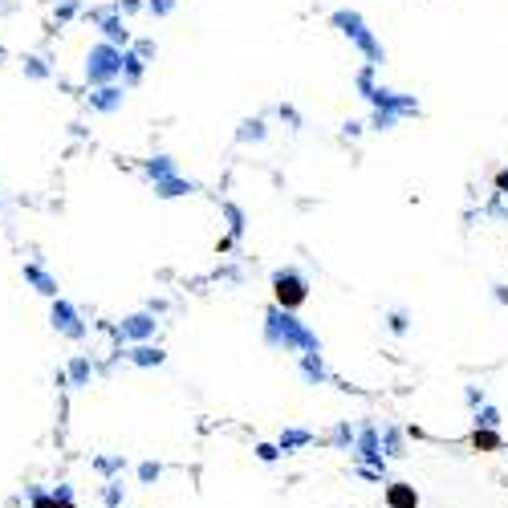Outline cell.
<instances>
[{"instance_id": "277c9868", "label": "cell", "mask_w": 508, "mask_h": 508, "mask_svg": "<svg viewBox=\"0 0 508 508\" xmlns=\"http://www.w3.org/2000/svg\"><path fill=\"white\" fill-rule=\"evenodd\" d=\"M391 505L394 508H415V496H411L407 488H394V492H391Z\"/></svg>"}, {"instance_id": "6da1fadb", "label": "cell", "mask_w": 508, "mask_h": 508, "mask_svg": "<svg viewBox=\"0 0 508 508\" xmlns=\"http://www.w3.org/2000/svg\"><path fill=\"white\" fill-rule=\"evenodd\" d=\"M53 325H57L61 334H70V338H77V334H82V325H77V313H73L66 301H57V305H53Z\"/></svg>"}, {"instance_id": "7a4b0ae2", "label": "cell", "mask_w": 508, "mask_h": 508, "mask_svg": "<svg viewBox=\"0 0 508 508\" xmlns=\"http://www.w3.org/2000/svg\"><path fill=\"white\" fill-rule=\"evenodd\" d=\"M114 70H118L114 53H110V49H98V53H94V66H90V77L94 82H102V77H110Z\"/></svg>"}, {"instance_id": "8992f818", "label": "cell", "mask_w": 508, "mask_h": 508, "mask_svg": "<svg viewBox=\"0 0 508 508\" xmlns=\"http://www.w3.org/2000/svg\"><path fill=\"white\" fill-rule=\"evenodd\" d=\"M24 70H29V77H45V66H41V57H29V66H24Z\"/></svg>"}, {"instance_id": "5b68a950", "label": "cell", "mask_w": 508, "mask_h": 508, "mask_svg": "<svg viewBox=\"0 0 508 508\" xmlns=\"http://www.w3.org/2000/svg\"><path fill=\"white\" fill-rule=\"evenodd\" d=\"M70 374H73V382H86V374H90V366H86V362L77 358V362L70 366Z\"/></svg>"}, {"instance_id": "3957f363", "label": "cell", "mask_w": 508, "mask_h": 508, "mask_svg": "<svg viewBox=\"0 0 508 508\" xmlns=\"http://www.w3.org/2000/svg\"><path fill=\"white\" fill-rule=\"evenodd\" d=\"M24 281H33V285H37V293H45V297H57V281L45 277L37 264H24Z\"/></svg>"}]
</instances>
